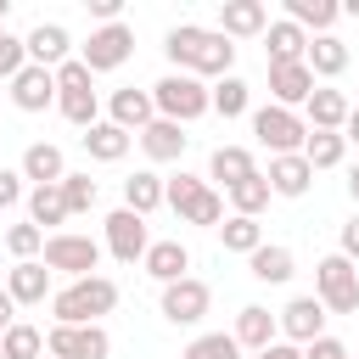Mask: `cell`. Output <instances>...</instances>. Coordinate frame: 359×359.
Returning <instances> with one entry per match:
<instances>
[{"label": "cell", "instance_id": "obj_1", "mask_svg": "<svg viewBox=\"0 0 359 359\" xmlns=\"http://www.w3.org/2000/svg\"><path fill=\"white\" fill-rule=\"evenodd\" d=\"M163 50H168L174 73H191V79H230V67H236V45L219 28H202V22L168 28Z\"/></svg>", "mask_w": 359, "mask_h": 359}, {"label": "cell", "instance_id": "obj_2", "mask_svg": "<svg viewBox=\"0 0 359 359\" xmlns=\"http://www.w3.org/2000/svg\"><path fill=\"white\" fill-rule=\"evenodd\" d=\"M112 309H118V280H107V275L67 280V286L50 297L56 325H101V314H112Z\"/></svg>", "mask_w": 359, "mask_h": 359}, {"label": "cell", "instance_id": "obj_3", "mask_svg": "<svg viewBox=\"0 0 359 359\" xmlns=\"http://www.w3.org/2000/svg\"><path fill=\"white\" fill-rule=\"evenodd\" d=\"M151 107L168 123H196L202 112H213V90L202 79H191V73H168V79L151 84Z\"/></svg>", "mask_w": 359, "mask_h": 359}, {"label": "cell", "instance_id": "obj_4", "mask_svg": "<svg viewBox=\"0 0 359 359\" xmlns=\"http://www.w3.org/2000/svg\"><path fill=\"white\" fill-rule=\"evenodd\" d=\"M314 297L325 303V314H353L359 309V264L331 252L314 264Z\"/></svg>", "mask_w": 359, "mask_h": 359}, {"label": "cell", "instance_id": "obj_5", "mask_svg": "<svg viewBox=\"0 0 359 359\" xmlns=\"http://www.w3.org/2000/svg\"><path fill=\"white\" fill-rule=\"evenodd\" d=\"M252 135H258V146H269V157H297L303 140H309V123H303V112L269 101V107L252 112Z\"/></svg>", "mask_w": 359, "mask_h": 359}, {"label": "cell", "instance_id": "obj_6", "mask_svg": "<svg viewBox=\"0 0 359 359\" xmlns=\"http://www.w3.org/2000/svg\"><path fill=\"white\" fill-rule=\"evenodd\" d=\"M95 264H101V241L79 236V230H56V236H45V269H50V275L84 280V275H95Z\"/></svg>", "mask_w": 359, "mask_h": 359}, {"label": "cell", "instance_id": "obj_7", "mask_svg": "<svg viewBox=\"0 0 359 359\" xmlns=\"http://www.w3.org/2000/svg\"><path fill=\"white\" fill-rule=\"evenodd\" d=\"M129 56H135V28H129V22H107V28L90 34V45H79V62H84L90 73H112V67H123Z\"/></svg>", "mask_w": 359, "mask_h": 359}, {"label": "cell", "instance_id": "obj_8", "mask_svg": "<svg viewBox=\"0 0 359 359\" xmlns=\"http://www.w3.org/2000/svg\"><path fill=\"white\" fill-rule=\"evenodd\" d=\"M45 353L50 359H107L112 337L101 325H50L45 331Z\"/></svg>", "mask_w": 359, "mask_h": 359}, {"label": "cell", "instance_id": "obj_9", "mask_svg": "<svg viewBox=\"0 0 359 359\" xmlns=\"http://www.w3.org/2000/svg\"><path fill=\"white\" fill-rule=\"evenodd\" d=\"M163 320L168 325H196L208 309H213V292H208V280H196V275H185V280H174V286H163Z\"/></svg>", "mask_w": 359, "mask_h": 359}, {"label": "cell", "instance_id": "obj_10", "mask_svg": "<svg viewBox=\"0 0 359 359\" xmlns=\"http://www.w3.org/2000/svg\"><path fill=\"white\" fill-rule=\"evenodd\" d=\"M107 252H112L118 264H135V258H146V252H151L146 219H140V213H129V208L107 213Z\"/></svg>", "mask_w": 359, "mask_h": 359}, {"label": "cell", "instance_id": "obj_11", "mask_svg": "<svg viewBox=\"0 0 359 359\" xmlns=\"http://www.w3.org/2000/svg\"><path fill=\"white\" fill-rule=\"evenodd\" d=\"M280 337L297 342V348L320 342V337H325V303H320L314 292H309V297H292V303L280 309Z\"/></svg>", "mask_w": 359, "mask_h": 359}, {"label": "cell", "instance_id": "obj_12", "mask_svg": "<svg viewBox=\"0 0 359 359\" xmlns=\"http://www.w3.org/2000/svg\"><path fill=\"white\" fill-rule=\"evenodd\" d=\"M6 95H11V107H17V112H45V107L56 101V73L28 62V67L11 79V90H6Z\"/></svg>", "mask_w": 359, "mask_h": 359}, {"label": "cell", "instance_id": "obj_13", "mask_svg": "<svg viewBox=\"0 0 359 359\" xmlns=\"http://www.w3.org/2000/svg\"><path fill=\"white\" fill-rule=\"evenodd\" d=\"M6 292H11V303H17V309H34V303L56 297V292H50V269H45V258L11 264V269H6Z\"/></svg>", "mask_w": 359, "mask_h": 359}, {"label": "cell", "instance_id": "obj_14", "mask_svg": "<svg viewBox=\"0 0 359 359\" xmlns=\"http://www.w3.org/2000/svg\"><path fill=\"white\" fill-rule=\"evenodd\" d=\"M269 28V6L264 0H224L219 6V34L224 39H258Z\"/></svg>", "mask_w": 359, "mask_h": 359}, {"label": "cell", "instance_id": "obj_15", "mask_svg": "<svg viewBox=\"0 0 359 359\" xmlns=\"http://www.w3.org/2000/svg\"><path fill=\"white\" fill-rule=\"evenodd\" d=\"M22 45H28V62H34V67H50V73H56L62 62H73V56H67V50H73V34H67L62 22H39V28H28Z\"/></svg>", "mask_w": 359, "mask_h": 359}, {"label": "cell", "instance_id": "obj_16", "mask_svg": "<svg viewBox=\"0 0 359 359\" xmlns=\"http://www.w3.org/2000/svg\"><path fill=\"white\" fill-rule=\"evenodd\" d=\"M269 95H275V107H309V95H314V73H309V62H280V67H269Z\"/></svg>", "mask_w": 359, "mask_h": 359}, {"label": "cell", "instance_id": "obj_17", "mask_svg": "<svg viewBox=\"0 0 359 359\" xmlns=\"http://www.w3.org/2000/svg\"><path fill=\"white\" fill-rule=\"evenodd\" d=\"M348 112H353V101H348L342 90L314 84V95H309V107H303V123H309V129H331V135H342Z\"/></svg>", "mask_w": 359, "mask_h": 359}, {"label": "cell", "instance_id": "obj_18", "mask_svg": "<svg viewBox=\"0 0 359 359\" xmlns=\"http://www.w3.org/2000/svg\"><path fill=\"white\" fill-rule=\"evenodd\" d=\"M241 348H252V353H264L269 342H280V314H269L264 303H247L241 314H236V331H230Z\"/></svg>", "mask_w": 359, "mask_h": 359}, {"label": "cell", "instance_id": "obj_19", "mask_svg": "<svg viewBox=\"0 0 359 359\" xmlns=\"http://www.w3.org/2000/svg\"><path fill=\"white\" fill-rule=\"evenodd\" d=\"M151 118H157V107H151V90H112V101H107V123H118V129L140 135Z\"/></svg>", "mask_w": 359, "mask_h": 359}, {"label": "cell", "instance_id": "obj_20", "mask_svg": "<svg viewBox=\"0 0 359 359\" xmlns=\"http://www.w3.org/2000/svg\"><path fill=\"white\" fill-rule=\"evenodd\" d=\"M135 140H140V151H146L151 163H174V157L185 151V140H191V135H185V123H168V118H151V123H146V129H140Z\"/></svg>", "mask_w": 359, "mask_h": 359}, {"label": "cell", "instance_id": "obj_21", "mask_svg": "<svg viewBox=\"0 0 359 359\" xmlns=\"http://www.w3.org/2000/svg\"><path fill=\"white\" fill-rule=\"evenodd\" d=\"M140 264H146V275H151L157 286H174V280H185V269H191V247H185V241H151V252H146Z\"/></svg>", "mask_w": 359, "mask_h": 359}, {"label": "cell", "instance_id": "obj_22", "mask_svg": "<svg viewBox=\"0 0 359 359\" xmlns=\"http://www.w3.org/2000/svg\"><path fill=\"white\" fill-rule=\"evenodd\" d=\"M264 50H269V67H280V62H303V56H309V34H303L292 17H280V22L264 28Z\"/></svg>", "mask_w": 359, "mask_h": 359}, {"label": "cell", "instance_id": "obj_23", "mask_svg": "<svg viewBox=\"0 0 359 359\" xmlns=\"http://www.w3.org/2000/svg\"><path fill=\"white\" fill-rule=\"evenodd\" d=\"M163 202H168V180H163V174L140 168V174H129V180H123V208H129V213H140V219H146V213H157Z\"/></svg>", "mask_w": 359, "mask_h": 359}, {"label": "cell", "instance_id": "obj_24", "mask_svg": "<svg viewBox=\"0 0 359 359\" xmlns=\"http://www.w3.org/2000/svg\"><path fill=\"white\" fill-rule=\"evenodd\" d=\"M22 180H34V185H62V180H67L62 146H50V140H34V146L22 151Z\"/></svg>", "mask_w": 359, "mask_h": 359}, {"label": "cell", "instance_id": "obj_25", "mask_svg": "<svg viewBox=\"0 0 359 359\" xmlns=\"http://www.w3.org/2000/svg\"><path fill=\"white\" fill-rule=\"evenodd\" d=\"M269 191L275 196H303L309 185H314V168H309V157L297 151V157H269Z\"/></svg>", "mask_w": 359, "mask_h": 359}, {"label": "cell", "instance_id": "obj_26", "mask_svg": "<svg viewBox=\"0 0 359 359\" xmlns=\"http://www.w3.org/2000/svg\"><path fill=\"white\" fill-rule=\"evenodd\" d=\"M247 269H252V280H264V286H286V280H292V269H297V258H292V247L264 241V247L247 258Z\"/></svg>", "mask_w": 359, "mask_h": 359}, {"label": "cell", "instance_id": "obj_27", "mask_svg": "<svg viewBox=\"0 0 359 359\" xmlns=\"http://www.w3.org/2000/svg\"><path fill=\"white\" fill-rule=\"evenodd\" d=\"M309 73L314 79H337V73H348V45L337 39V34H309Z\"/></svg>", "mask_w": 359, "mask_h": 359}, {"label": "cell", "instance_id": "obj_28", "mask_svg": "<svg viewBox=\"0 0 359 359\" xmlns=\"http://www.w3.org/2000/svg\"><path fill=\"white\" fill-rule=\"evenodd\" d=\"M129 146H135V135L129 129H118V123H95V129H84V151L95 157V163H123L129 157Z\"/></svg>", "mask_w": 359, "mask_h": 359}, {"label": "cell", "instance_id": "obj_29", "mask_svg": "<svg viewBox=\"0 0 359 359\" xmlns=\"http://www.w3.org/2000/svg\"><path fill=\"white\" fill-rule=\"evenodd\" d=\"M208 174H213V180H224V191H230V185L252 180V174H258V163H252V151H247V146H219V151L208 157Z\"/></svg>", "mask_w": 359, "mask_h": 359}, {"label": "cell", "instance_id": "obj_30", "mask_svg": "<svg viewBox=\"0 0 359 359\" xmlns=\"http://www.w3.org/2000/svg\"><path fill=\"white\" fill-rule=\"evenodd\" d=\"M286 17H292L303 34H309V28H314V34H331V22L342 17V6H337V0H286Z\"/></svg>", "mask_w": 359, "mask_h": 359}, {"label": "cell", "instance_id": "obj_31", "mask_svg": "<svg viewBox=\"0 0 359 359\" xmlns=\"http://www.w3.org/2000/svg\"><path fill=\"white\" fill-rule=\"evenodd\" d=\"M62 219H73L67 213V196H62V185H34L28 191V224H62Z\"/></svg>", "mask_w": 359, "mask_h": 359}, {"label": "cell", "instance_id": "obj_32", "mask_svg": "<svg viewBox=\"0 0 359 359\" xmlns=\"http://www.w3.org/2000/svg\"><path fill=\"white\" fill-rule=\"evenodd\" d=\"M303 157H309V168H314V174H320V168H337V163L348 157V140H342V135H331V129H309Z\"/></svg>", "mask_w": 359, "mask_h": 359}, {"label": "cell", "instance_id": "obj_33", "mask_svg": "<svg viewBox=\"0 0 359 359\" xmlns=\"http://www.w3.org/2000/svg\"><path fill=\"white\" fill-rule=\"evenodd\" d=\"M219 241H224V252H247V258H252V252L264 247V224H258V219L230 213V219L219 224Z\"/></svg>", "mask_w": 359, "mask_h": 359}, {"label": "cell", "instance_id": "obj_34", "mask_svg": "<svg viewBox=\"0 0 359 359\" xmlns=\"http://www.w3.org/2000/svg\"><path fill=\"white\" fill-rule=\"evenodd\" d=\"M224 196H230V208H236L241 219H258V213L269 208V196H275V191H269V180H264V174H252V180H241V185H230Z\"/></svg>", "mask_w": 359, "mask_h": 359}, {"label": "cell", "instance_id": "obj_35", "mask_svg": "<svg viewBox=\"0 0 359 359\" xmlns=\"http://www.w3.org/2000/svg\"><path fill=\"white\" fill-rule=\"evenodd\" d=\"M39 353H45V331L28 325V320H17V325L0 337V359H39Z\"/></svg>", "mask_w": 359, "mask_h": 359}, {"label": "cell", "instance_id": "obj_36", "mask_svg": "<svg viewBox=\"0 0 359 359\" xmlns=\"http://www.w3.org/2000/svg\"><path fill=\"white\" fill-rule=\"evenodd\" d=\"M180 359H241V342H236L230 331H202V337L185 342Z\"/></svg>", "mask_w": 359, "mask_h": 359}, {"label": "cell", "instance_id": "obj_37", "mask_svg": "<svg viewBox=\"0 0 359 359\" xmlns=\"http://www.w3.org/2000/svg\"><path fill=\"white\" fill-rule=\"evenodd\" d=\"M56 107H62V118H67V123H79V129H95V123H101V118H95V112H101L95 90H62V95H56Z\"/></svg>", "mask_w": 359, "mask_h": 359}, {"label": "cell", "instance_id": "obj_38", "mask_svg": "<svg viewBox=\"0 0 359 359\" xmlns=\"http://www.w3.org/2000/svg\"><path fill=\"white\" fill-rule=\"evenodd\" d=\"M247 107H252L247 79H236V73H230V79H219V84H213V112H219V118H241Z\"/></svg>", "mask_w": 359, "mask_h": 359}, {"label": "cell", "instance_id": "obj_39", "mask_svg": "<svg viewBox=\"0 0 359 359\" xmlns=\"http://www.w3.org/2000/svg\"><path fill=\"white\" fill-rule=\"evenodd\" d=\"M6 252H11L17 264H28L34 252H45V230H39V224H11V230H6Z\"/></svg>", "mask_w": 359, "mask_h": 359}, {"label": "cell", "instance_id": "obj_40", "mask_svg": "<svg viewBox=\"0 0 359 359\" xmlns=\"http://www.w3.org/2000/svg\"><path fill=\"white\" fill-rule=\"evenodd\" d=\"M180 219H185V224H213V230H219V224H224V196H219V191H202Z\"/></svg>", "mask_w": 359, "mask_h": 359}, {"label": "cell", "instance_id": "obj_41", "mask_svg": "<svg viewBox=\"0 0 359 359\" xmlns=\"http://www.w3.org/2000/svg\"><path fill=\"white\" fill-rule=\"evenodd\" d=\"M62 196H67V213H90L95 208V180L90 174H67L62 180Z\"/></svg>", "mask_w": 359, "mask_h": 359}, {"label": "cell", "instance_id": "obj_42", "mask_svg": "<svg viewBox=\"0 0 359 359\" xmlns=\"http://www.w3.org/2000/svg\"><path fill=\"white\" fill-rule=\"evenodd\" d=\"M22 67H28V45H22L17 34H6V28H0V79L11 84Z\"/></svg>", "mask_w": 359, "mask_h": 359}, {"label": "cell", "instance_id": "obj_43", "mask_svg": "<svg viewBox=\"0 0 359 359\" xmlns=\"http://www.w3.org/2000/svg\"><path fill=\"white\" fill-rule=\"evenodd\" d=\"M202 191H208V185H202L196 174H174V180H168V208H174V213H185Z\"/></svg>", "mask_w": 359, "mask_h": 359}, {"label": "cell", "instance_id": "obj_44", "mask_svg": "<svg viewBox=\"0 0 359 359\" xmlns=\"http://www.w3.org/2000/svg\"><path fill=\"white\" fill-rule=\"evenodd\" d=\"M62 90H95V73L73 56V62H62V67H56V95H62Z\"/></svg>", "mask_w": 359, "mask_h": 359}, {"label": "cell", "instance_id": "obj_45", "mask_svg": "<svg viewBox=\"0 0 359 359\" xmlns=\"http://www.w3.org/2000/svg\"><path fill=\"white\" fill-rule=\"evenodd\" d=\"M22 202V168H0V213Z\"/></svg>", "mask_w": 359, "mask_h": 359}, {"label": "cell", "instance_id": "obj_46", "mask_svg": "<svg viewBox=\"0 0 359 359\" xmlns=\"http://www.w3.org/2000/svg\"><path fill=\"white\" fill-rule=\"evenodd\" d=\"M303 359H353V353H348L337 337H320V342H309V348H303Z\"/></svg>", "mask_w": 359, "mask_h": 359}, {"label": "cell", "instance_id": "obj_47", "mask_svg": "<svg viewBox=\"0 0 359 359\" xmlns=\"http://www.w3.org/2000/svg\"><path fill=\"white\" fill-rule=\"evenodd\" d=\"M337 252H342V258H353V264H359V213H353V219H348V224H342V247H337Z\"/></svg>", "mask_w": 359, "mask_h": 359}, {"label": "cell", "instance_id": "obj_48", "mask_svg": "<svg viewBox=\"0 0 359 359\" xmlns=\"http://www.w3.org/2000/svg\"><path fill=\"white\" fill-rule=\"evenodd\" d=\"M252 359H303V348L280 337V342H269V348H264V353H252Z\"/></svg>", "mask_w": 359, "mask_h": 359}, {"label": "cell", "instance_id": "obj_49", "mask_svg": "<svg viewBox=\"0 0 359 359\" xmlns=\"http://www.w3.org/2000/svg\"><path fill=\"white\" fill-rule=\"evenodd\" d=\"M90 11H95V17H101V28H107V22H118L123 0H90Z\"/></svg>", "mask_w": 359, "mask_h": 359}, {"label": "cell", "instance_id": "obj_50", "mask_svg": "<svg viewBox=\"0 0 359 359\" xmlns=\"http://www.w3.org/2000/svg\"><path fill=\"white\" fill-rule=\"evenodd\" d=\"M11 325H17V303H11V292L0 286V337H6Z\"/></svg>", "mask_w": 359, "mask_h": 359}, {"label": "cell", "instance_id": "obj_51", "mask_svg": "<svg viewBox=\"0 0 359 359\" xmlns=\"http://www.w3.org/2000/svg\"><path fill=\"white\" fill-rule=\"evenodd\" d=\"M342 140H348V146H359V107L348 112V123H342Z\"/></svg>", "mask_w": 359, "mask_h": 359}, {"label": "cell", "instance_id": "obj_52", "mask_svg": "<svg viewBox=\"0 0 359 359\" xmlns=\"http://www.w3.org/2000/svg\"><path fill=\"white\" fill-rule=\"evenodd\" d=\"M348 196H353V202H359V163H353V168H348Z\"/></svg>", "mask_w": 359, "mask_h": 359}, {"label": "cell", "instance_id": "obj_53", "mask_svg": "<svg viewBox=\"0 0 359 359\" xmlns=\"http://www.w3.org/2000/svg\"><path fill=\"white\" fill-rule=\"evenodd\" d=\"M342 11H348V17H359V0H348V6H342Z\"/></svg>", "mask_w": 359, "mask_h": 359}, {"label": "cell", "instance_id": "obj_54", "mask_svg": "<svg viewBox=\"0 0 359 359\" xmlns=\"http://www.w3.org/2000/svg\"><path fill=\"white\" fill-rule=\"evenodd\" d=\"M6 11H11V0H0V28H6Z\"/></svg>", "mask_w": 359, "mask_h": 359}, {"label": "cell", "instance_id": "obj_55", "mask_svg": "<svg viewBox=\"0 0 359 359\" xmlns=\"http://www.w3.org/2000/svg\"><path fill=\"white\" fill-rule=\"evenodd\" d=\"M0 95H6V90H0Z\"/></svg>", "mask_w": 359, "mask_h": 359}]
</instances>
